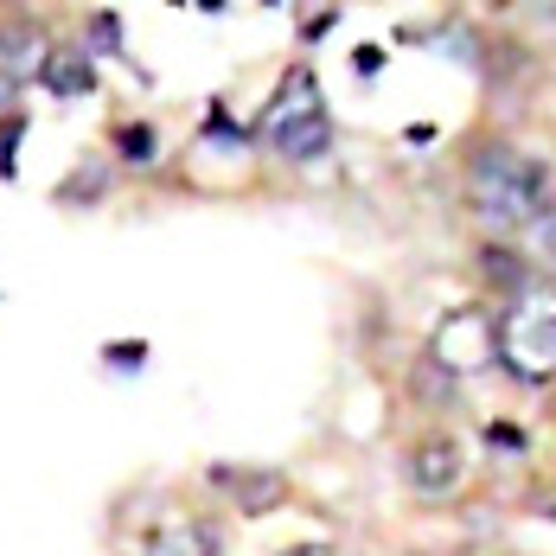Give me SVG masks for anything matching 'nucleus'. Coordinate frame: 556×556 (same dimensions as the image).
<instances>
[{
	"mask_svg": "<svg viewBox=\"0 0 556 556\" xmlns=\"http://www.w3.org/2000/svg\"><path fill=\"white\" fill-rule=\"evenodd\" d=\"M493 327L518 378H556V288H518Z\"/></svg>",
	"mask_w": 556,
	"mask_h": 556,
	"instance_id": "2",
	"label": "nucleus"
},
{
	"mask_svg": "<svg viewBox=\"0 0 556 556\" xmlns=\"http://www.w3.org/2000/svg\"><path fill=\"white\" fill-rule=\"evenodd\" d=\"M212 480H218L243 511H276V505L288 500V480H281L276 467H212Z\"/></svg>",
	"mask_w": 556,
	"mask_h": 556,
	"instance_id": "5",
	"label": "nucleus"
},
{
	"mask_svg": "<svg viewBox=\"0 0 556 556\" xmlns=\"http://www.w3.org/2000/svg\"><path fill=\"white\" fill-rule=\"evenodd\" d=\"M435 365L454 371V378H467V371H480L493 352H500V327L480 314V307H460V314H447L442 327H435Z\"/></svg>",
	"mask_w": 556,
	"mask_h": 556,
	"instance_id": "4",
	"label": "nucleus"
},
{
	"mask_svg": "<svg viewBox=\"0 0 556 556\" xmlns=\"http://www.w3.org/2000/svg\"><path fill=\"white\" fill-rule=\"evenodd\" d=\"M263 135H269V148L288 154V161H320V154L333 148V122H327L320 84H314L307 71H294V77L281 84L276 110H269V122H263Z\"/></svg>",
	"mask_w": 556,
	"mask_h": 556,
	"instance_id": "3",
	"label": "nucleus"
},
{
	"mask_svg": "<svg viewBox=\"0 0 556 556\" xmlns=\"http://www.w3.org/2000/svg\"><path fill=\"white\" fill-rule=\"evenodd\" d=\"M39 77H46V97H90V90H97V71H90V58L77 52V46L46 52Z\"/></svg>",
	"mask_w": 556,
	"mask_h": 556,
	"instance_id": "8",
	"label": "nucleus"
},
{
	"mask_svg": "<svg viewBox=\"0 0 556 556\" xmlns=\"http://www.w3.org/2000/svg\"><path fill=\"white\" fill-rule=\"evenodd\" d=\"M141 556H218V531L199 525V518H173L141 544Z\"/></svg>",
	"mask_w": 556,
	"mask_h": 556,
	"instance_id": "7",
	"label": "nucleus"
},
{
	"mask_svg": "<svg viewBox=\"0 0 556 556\" xmlns=\"http://www.w3.org/2000/svg\"><path fill=\"white\" fill-rule=\"evenodd\" d=\"M486 276H493V281H511V288H518V276H525V269H518V256H505V250H486Z\"/></svg>",
	"mask_w": 556,
	"mask_h": 556,
	"instance_id": "12",
	"label": "nucleus"
},
{
	"mask_svg": "<svg viewBox=\"0 0 556 556\" xmlns=\"http://www.w3.org/2000/svg\"><path fill=\"white\" fill-rule=\"evenodd\" d=\"M46 58H39V39L20 26V33H0V97H13V84L26 77V71H39Z\"/></svg>",
	"mask_w": 556,
	"mask_h": 556,
	"instance_id": "9",
	"label": "nucleus"
},
{
	"mask_svg": "<svg viewBox=\"0 0 556 556\" xmlns=\"http://www.w3.org/2000/svg\"><path fill=\"white\" fill-rule=\"evenodd\" d=\"M409 480H416V493H454L460 486V447L454 442H422L409 454Z\"/></svg>",
	"mask_w": 556,
	"mask_h": 556,
	"instance_id": "6",
	"label": "nucleus"
},
{
	"mask_svg": "<svg viewBox=\"0 0 556 556\" xmlns=\"http://www.w3.org/2000/svg\"><path fill=\"white\" fill-rule=\"evenodd\" d=\"M538 263L556 276V212H544V218H538Z\"/></svg>",
	"mask_w": 556,
	"mask_h": 556,
	"instance_id": "11",
	"label": "nucleus"
},
{
	"mask_svg": "<svg viewBox=\"0 0 556 556\" xmlns=\"http://www.w3.org/2000/svg\"><path fill=\"white\" fill-rule=\"evenodd\" d=\"M281 556H339V551H327V544H294V551H281Z\"/></svg>",
	"mask_w": 556,
	"mask_h": 556,
	"instance_id": "13",
	"label": "nucleus"
},
{
	"mask_svg": "<svg viewBox=\"0 0 556 556\" xmlns=\"http://www.w3.org/2000/svg\"><path fill=\"white\" fill-rule=\"evenodd\" d=\"M115 141H122V161H135V167H141V161H154V154H161V148H154V128H122V135H115Z\"/></svg>",
	"mask_w": 556,
	"mask_h": 556,
	"instance_id": "10",
	"label": "nucleus"
},
{
	"mask_svg": "<svg viewBox=\"0 0 556 556\" xmlns=\"http://www.w3.org/2000/svg\"><path fill=\"white\" fill-rule=\"evenodd\" d=\"M467 199L473 212L493 224V230H525L538 224L544 212H556V186H551V167L531 161L525 148H480L473 167H467Z\"/></svg>",
	"mask_w": 556,
	"mask_h": 556,
	"instance_id": "1",
	"label": "nucleus"
}]
</instances>
